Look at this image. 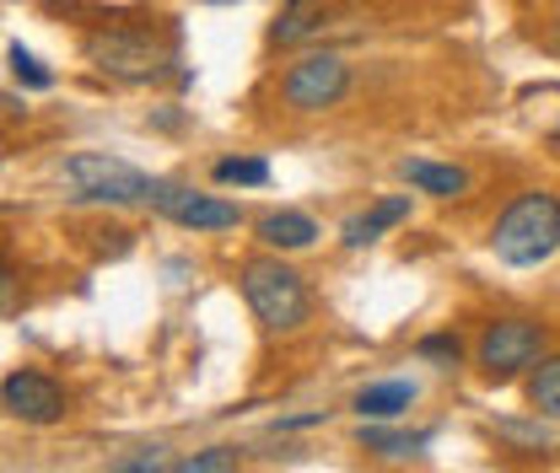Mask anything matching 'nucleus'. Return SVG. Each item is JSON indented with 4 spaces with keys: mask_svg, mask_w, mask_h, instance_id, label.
<instances>
[{
    "mask_svg": "<svg viewBox=\"0 0 560 473\" xmlns=\"http://www.w3.org/2000/svg\"><path fill=\"white\" fill-rule=\"evenodd\" d=\"M560 248V194L550 189H528L506 204L490 226V253L506 270H534L550 264Z\"/></svg>",
    "mask_w": 560,
    "mask_h": 473,
    "instance_id": "1",
    "label": "nucleus"
},
{
    "mask_svg": "<svg viewBox=\"0 0 560 473\" xmlns=\"http://www.w3.org/2000/svg\"><path fill=\"white\" fill-rule=\"evenodd\" d=\"M237 291L248 301V312L259 318L265 334H296L307 318H313V296H307V280L291 270L276 253H259L237 270Z\"/></svg>",
    "mask_w": 560,
    "mask_h": 473,
    "instance_id": "2",
    "label": "nucleus"
},
{
    "mask_svg": "<svg viewBox=\"0 0 560 473\" xmlns=\"http://www.w3.org/2000/svg\"><path fill=\"white\" fill-rule=\"evenodd\" d=\"M81 55L86 66L108 81H125V86H140V81H162L167 66H173V38H156L151 27H92L81 38Z\"/></svg>",
    "mask_w": 560,
    "mask_h": 473,
    "instance_id": "3",
    "label": "nucleus"
},
{
    "mask_svg": "<svg viewBox=\"0 0 560 473\" xmlns=\"http://www.w3.org/2000/svg\"><path fill=\"white\" fill-rule=\"evenodd\" d=\"M60 184L75 204H151L156 178L140 173L136 162L108 151H75L60 162Z\"/></svg>",
    "mask_w": 560,
    "mask_h": 473,
    "instance_id": "4",
    "label": "nucleus"
},
{
    "mask_svg": "<svg viewBox=\"0 0 560 473\" xmlns=\"http://www.w3.org/2000/svg\"><path fill=\"white\" fill-rule=\"evenodd\" d=\"M350 92V66L340 55H302L296 66L280 75V103L291 114H324Z\"/></svg>",
    "mask_w": 560,
    "mask_h": 473,
    "instance_id": "5",
    "label": "nucleus"
},
{
    "mask_svg": "<svg viewBox=\"0 0 560 473\" xmlns=\"http://www.w3.org/2000/svg\"><path fill=\"white\" fill-rule=\"evenodd\" d=\"M539 355H545V329L528 323V318H495L480 334V371H486V382L523 377L528 366H539Z\"/></svg>",
    "mask_w": 560,
    "mask_h": 473,
    "instance_id": "6",
    "label": "nucleus"
},
{
    "mask_svg": "<svg viewBox=\"0 0 560 473\" xmlns=\"http://www.w3.org/2000/svg\"><path fill=\"white\" fill-rule=\"evenodd\" d=\"M151 210H156L162 221L184 226V232H232V226L243 221V210H237L232 200L200 194V189H189V184H156Z\"/></svg>",
    "mask_w": 560,
    "mask_h": 473,
    "instance_id": "7",
    "label": "nucleus"
},
{
    "mask_svg": "<svg viewBox=\"0 0 560 473\" xmlns=\"http://www.w3.org/2000/svg\"><path fill=\"white\" fill-rule=\"evenodd\" d=\"M0 404L22 425H60L70 414V393L49 377V371H11L0 382Z\"/></svg>",
    "mask_w": 560,
    "mask_h": 473,
    "instance_id": "8",
    "label": "nucleus"
},
{
    "mask_svg": "<svg viewBox=\"0 0 560 473\" xmlns=\"http://www.w3.org/2000/svg\"><path fill=\"white\" fill-rule=\"evenodd\" d=\"M254 237H259L270 253H302V248L318 243V221L302 215V210H270V215H259Z\"/></svg>",
    "mask_w": 560,
    "mask_h": 473,
    "instance_id": "9",
    "label": "nucleus"
},
{
    "mask_svg": "<svg viewBox=\"0 0 560 473\" xmlns=\"http://www.w3.org/2000/svg\"><path fill=\"white\" fill-rule=\"evenodd\" d=\"M399 178L416 189V194H431V200H458L469 189V173L453 167V162H425V156H405L399 162Z\"/></svg>",
    "mask_w": 560,
    "mask_h": 473,
    "instance_id": "10",
    "label": "nucleus"
},
{
    "mask_svg": "<svg viewBox=\"0 0 560 473\" xmlns=\"http://www.w3.org/2000/svg\"><path fill=\"white\" fill-rule=\"evenodd\" d=\"M405 215H410V194H388V200H377L372 210L350 215L346 232H340V243H346V248H366V243H377L388 226H399Z\"/></svg>",
    "mask_w": 560,
    "mask_h": 473,
    "instance_id": "11",
    "label": "nucleus"
},
{
    "mask_svg": "<svg viewBox=\"0 0 560 473\" xmlns=\"http://www.w3.org/2000/svg\"><path fill=\"white\" fill-rule=\"evenodd\" d=\"M416 404V382H405V377H388V382H366L361 393H355V414L361 419H399L405 409Z\"/></svg>",
    "mask_w": 560,
    "mask_h": 473,
    "instance_id": "12",
    "label": "nucleus"
},
{
    "mask_svg": "<svg viewBox=\"0 0 560 473\" xmlns=\"http://www.w3.org/2000/svg\"><path fill=\"white\" fill-rule=\"evenodd\" d=\"M318 27H324V0H285L280 16L270 22V44H276V49H296V44H307Z\"/></svg>",
    "mask_w": 560,
    "mask_h": 473,
    "instance_id": "13",
    "label": "nucleus"
},
{
    "mask_svg": "<svg viewBox=\"0 0 560 473\" xmlns=\"http://www.w3.org/2000/svg\"><path fill=\"white\" fill-rule=\"evenodd\" d=\"M361 447L377 458H416L420 447H431V430H394L383 419H361Z\"/></svg>",
    "mask_w": 560,
    "mask_h": 473,
    "instance_id": "14",
    "label": "nucleus"
},
{
    "mask_svg": "<svg viewBox=\"0 0 560 473\" xmlns=\"http://www.w3.org/2000/svg\"><path fill=\"white\" fill-rule=\"evenodd\" d=\"M528 409L560 425V355H539V366L528 371Z\"/></svg>",
    "mask_w": 560,
    "mask_h": 473,
    "instance_id": "15",
    "label": "nucleus"
},
{
    "mask_svg": "<svg viewBox=\"0 0 560 473\" xmlns=\"http://www.w3.org/2000/svg\"><path fill=\"white\" fill-rule=\"evenodd\" d=\"M215 184H237V189H265L270 184V162L265 156H221L210 167Z\"/></svg>",
    "mask_w": 560,
    "mask_h": 473,
    "instance_id": "16",
    "label": "nucleus"
},
{
    "mask_svg": "<svg viewBox=\"0 0 560 473\" xmlns=\"http://www.w3.org/2000/svg\"><path fill=\"white\" fill-rule=\"evenodd\" d=\"M501 441H512V447H523V452H545V447H556V430L550 425H539V414L523 425V419H495L490 425Z\"/></svg>",
    "mask_w": 560,
    "mask_h": 473,
    "instance_id": "17",
    "label": "nucleus"
},
{
    "mask_svg": "<svg viewBox=\"0 0 560 473\" xmlns=\"http://www.w3.org/2000/svg\"><path fill=\"white\" fill-rule=\"evenodd\" d=\"M5 60H11V75H16V81H22L27 92H49V86H55V70L44 66V60H38L33 49L11 44V49H5Z\"/></svg>",
    "mask_w": 560,
    "mask_h": 473,
    "instance_id": "18",
    "label": "nucleus"
},
{
    "mask_svg": "<svg viewBox=\"0 0 560 473\" xmlns=\"http://www.w3.org/2000/svg\"><path fill=\"white\" fill-rule=\"evenodd\" d=\"M173 473H237V452L232 447H206V452L184 458Z\"/></svg>",
    "mask_w": 560,
    "mask_h": 473,
    "instance_id": "19",
    "label": "nucleus"
},
{
    "mask_svg": "<svg viewBox=\"0 0 560 473\" xmlns=\"http://www.w3.org/2000/svg\"><path fill=\"white\" fill-rule=\"evenodd\" d=\"M420 360H436V366H458V355H464V339L458 334H425L416 344Z\"/></svg>",
    "mask_w": 560,
    "mask_h": 473,
    "instance_id": "20",
    "label": "nucleus"
},
{
    "mask_svg": "<svg viewBox=\"0 0 560 473\" xmlns=\"http://www.w3.org/2000/svg\"><path fill=\"white\" fill-rule=\"evenodd\" d=\"M108 473H162V458H156V447H151V452H136V458L114 463Z\"/></svg>",
    "mask_w": 560,
    "mask_h": 473,
    "instance_id": "21",
    "label": "nucleus"
},
{
    "mask_svg": "<svg viewBox=\"0 0 560 473\" xmlns=\"http://www.w3.org/2000/svg\"><path fill=\"white\" fill-rule=\"evenodd\" d=\"M329 419V409H307V414H291V419H276V436L285 430H307V425H324Z\"/></svg>",
    "mask_w": 560,
    "mask_h": 473,
    "instance_id": "22",
    "label": "nucleus"
},
{
    "mask_svg": "<svg viewBox=\"0 0 560 473\" xmlns=\"http://www.w3.org/2000/svg\"><path fill=\"white\" fill-rule=\"evenodd\" d=\"M550 49H556V55H560V16H556V22H550Z\"/></svg>",
    "mask_w": 560,
    "mask_h": 473,
    "instance_id": "23",
    "label": "nucleus"
},
{
    "mask_svg": "<svg viewBox=\"0 0 560 473\" xmlns=\"http://www.w3.org/2000/svg\"><path fill=\"white\" fill-rule=\"evenodd\" d=\"M200 5H232V0H200Z\"/></svg>",
    "mask_w": 560,
    "mask_h": 473,
    "instance_id": "24",
    "label": "nucleus"
}]
</instances>
